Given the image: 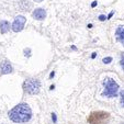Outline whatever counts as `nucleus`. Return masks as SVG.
Listing matches in <instances>:
<instances>
[{
	"label": "nucleus",
	"instance_id": "obj_2",
	"mask_svg": "<svg viewBox=\"0 0 124 124\" xmlns=\"http://www.w3.org/2000/svg\"><path fill=\"white\" fill-rule=\"evenodd\" d=\"M110 120V114L104 111H94L88 116V123L90 124H107Z\"/></svg>",
	"mask_w": 124,
	"mask_h": 124
},
{
	"label": "nucleus",
	"instance_id": "obj_4",
	"mask_svg": "<svg viewBox=\"0 0 124 124\" xmlns=\"http://www.w3.org/2000/svg\"><path fill=\"white\" fill-rule=\"evenodd\" d=\"M41 88V84L38 79L35 78H30V79H26L23 82V89L25 92L30 94H36L39 93Z\"/></svg>",
	"mask_w": 124,
	"mask_h": 124
},
{
	"label": "nucleus",
	"instance_id": "obj_7",
	"mask_svg": "<svg viewBox=\"0 0 124 124\" xmlns=\"http://www.w3.org/2000/svg\"><path fill=\"white\" fill-rule=\"evenodd\" d=\"M33 18L36 20H44L45 16H46V11H45L43 8H38V9H35L32 13Z\"/></svg>",
	"mask_w": 124,
	"mask_h": 124
},
{
	"label": "nucleus",
	"instance_id": "obj_16",
	"mask_svg": "<svg viewBox=\"0 0 124 124\" xmlns=\"http://www.w3.org/2000/svg\"><path fill=\"white\" fill-rule=\"evenodd\" d=\"M122 124H124V123H122Z\"/></svg>",
	"mask_w": 124,
	"mask_h": 124
},
{
	"label": "nucleus",
	"instance_id": "obj_8",
	"mask_svg": "<svg viewBox=\"0 0 124 124\" xmlns=\"http://www.w3.org/2000/svg\"><path fill=\"white\" fill-rule=\"evenodd\" d=\"M115 36H116V40L121 43L124 46V26H119L115 31Z\"/></svg>",
	"mask_w": 124,
	"mask_h": 124
},
{
	"label": "nucleus",
	"instance_id": "obj_11",
	"mask_svg": "<svg viewBox=\"0 0 124 124\" xmlns=\"http://www.w3.org/2000/svg\"><path fill=\"white\" fill-rule=\"evenodd\" d=\"M121 104L124 107V91L121 93Z\"/></svg>",
	"mask_w": 124,
	"mask_h": 124
},
{
	"label": "nucleus",
	"instance_id": "obj_9",
	"mask_svg": "<svg viewBox=\"0 0 124 124\" xmlns=\"http://www.w3.org/2000/svg\"><path fill=\"white\" fill-rule=\"evenodd\" d=\"M9 30H10L9 22L6 21V20L0 21V33H1V34H6V33H7Z\"/></svg>",
	"mask_w": 124,
	"mask_h": 124
},
{
	"label": "nucleus",
	"instance_id": "obj_15",
	"mask_svg": "<svg viewBox=\"0 0 124 124\" xmlns=\"http://www.w3.org/2000/svg\"><path fill=\"white\" fill-rule=\"evenodd\" d=\"M34 1H36V2H42L43 0H34Z\"/></svg>",
	"mask_w": 124,
	"mask_h": 124
},
{
	"label": "nucleus",
	"instance_id": "obj_14",
	"mask_svg": "<svg viewBox=\"0 0 124 124\" xmlns=\"http://www.w3.org/2000/svg\"><path fill=\"white\" fill-rule=\"evenodd\" d=\"M53 120H54V122H56V115L53 114Z\"/></svg>",
	"mask_w": 124,
	"mask_h": 124
},
{
	"label": "nucleus",
	"instance_id": "obj_1",
	"mask_svg": "<svg viewBox=\"0 0 124 124\" xmlns=\"http://www.w3.org/2000/svg\"><path fill=\"white\" fill-rule=\"evenodd\" d=\"M9 117L16 123H25L32 116V110L26 103H19L9 111Z\"/></svg>",
	"mask_w": 124,
	"mask_h": 124
},
{
	"label": "nucleus",
	"instance_id": "obj_12",
	"mask_svg": "<svg viewBox=\"0 0 124 124\" xmlns=\"http://www.w3.org/2000/svg\"><path fill=\"white\" fill-rule=\"evenodd\" d=\"M121 65H122V67H123V69H124V53L122 54V56H121Z\"/></svg>",
	"mask_w": 124,
	"mask_h": 124
},
{
	"label": "nucleus",
	"instance_id": "obj_5",
	"mask_svg": "<svg viewBox=\"0 0 124 124\" xmlns=\"http://www.w3.org/2000/svg\"><path fill=\"white\" fill-rule=\"evenodd\" d=\"M25 22H26V19L23 16H16V19H14L13 23H12L11 29L14 31V32H20V31L23 30L24 25H25Z\"/></svg>",
	"mask_w": 124,
	"mask_h": 124
},
{
	"label": "nucleus",
	"instance_id": "obj_6",
	"mask_svg": "<svg viewBox=\"0 0 124 124\" xmlns=\"http://www.w3.org/2000/svg\"><path fill=\"white\" fill-rule=\"evenodd\" d=\"M12 70H13V68H12L11 64L8 61H3L2 63L0 64V73L2 75H7V74L12 73Z\"/></svg>",
	"mask_w": 124,
	"mask_h": 124
},
{
	"label": "nucleus",
	"instance_id": "obj_10",
	"mask_svg": "<svg viewBox=\"0 0 124 124\" xmlns=\"http://www.w3.org/2000/svg\"><path fill=\"white\" fill-rule=\"evenodd\" d=\"M111 61H112V58H111V57H107V58H103V63H104V64H109Z\"/></svg>",
	"mask_w": 124,
	"mask_h": 124
},
{
	"label": "nucleus",
	"instance_id": "obj_13",
	"mask_svg": "<svg viewBox=\"0 0 124 124\" xmlns=\"http://www.w3.org/2000/svg\"><path fill=\"white\" fill-rule=\"evenodd\" d=\"M99 19H100L101 21H103V20H105V16H99Z\"/></svg>",
	"mask_w": 124,
	"mask_h": 124
},
{
	"label": "nucleus",
	"instance_id": "obj_3",
	"mask_svg": "<svg viewBox=\"0 0 124 124\" xmlns=\"http://www.w3.org/2000/svg\"><path fill=\"white\" fill-rule=\"evenodd\" d=\"M103 86H104V91H103V96L109 97V98H113L116 97L117 91H119V85L112 79V78H105L103 81Z\"/></svg>",
	"mask_w": 124,
	"mask_h": 124
}]
</instances>
